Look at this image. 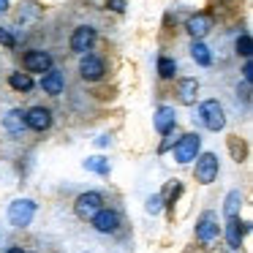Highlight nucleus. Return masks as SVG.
<instances>
[{"instance_id":"obj_23","label":"nucleus","mask_w":253,"mask_h":253,"mask_svg":"<svg viewBox=\"0 0 253 253\" xmlns=\"http://www.w3.org/2000/svg\"><path fill=\"white\" fill-rule=\"evenodd\" d=\"M251 49H253V46H251V36L242 33L240 39H237V55H242L245 60H251Z\"/></svg>"},{"instance_id":"obj_28","label":"nucleus","mask_w":253,"mask_h":253,"mask_svg":"<svg viewBox=\"0 0 253 253\" xmlns=\"http://www.w3.org/2000/svg\"><path fill=\"white\" fill-rule=\"evenodd\" d=\"M106 6L112 11H126V0H106Z\"/></svg>"},{"instance_id":"obj_3","label":"nucleus","mask_w":253,"mask_h":253,"mask_svg":"<svg viewBox=\"0 0 253 253\" xmlns=\"http://www.w3.org/2000/svg\"><path fill=\"white\" fill-rule=\"evenodd\" d=\"M199 150H202V136L199 133H185L174 144V161L177 164H191V161H196Z\"/></svg>"},{"instance_id":"obj_15","label":"nucleus","mask_w":253,"mask_h":253,"mask_svg":"<svg viewBox=\"0 0 253 253\" xmlns=\"http://www.w3.org/2000/svg\"><path fill=\"white\" fill-rule=\"evenodd\" d=\"M177 95H180V104H185V106L196 104V95H199V79H193V77L180 79V82H177Z\"/></svg>"},{"instance_id":"obj_13","label":"nucleus","mask_w":253,"mask_h":253,"mask_svg":"<svg viewBox=\"0 0 253 253\" xmlns=\"http://www.w3.org/2000/svg\"><path fill=\"white\" fill-rule=\"evenodd\" d=\"M245 231H248V223H242L240 215L237 218H226V242H229L231 251H240Z\"/></svg>"},{"instance_id":"obj_8","label":"nucleus","mask_w":253,"mask_h":253,"mask_svg":"<svg viewBox=\"0 0 253 253\" xmlns=\"http://www.w3.org/2000/svg\"><path fill=\"white\" fill-rule=\"evenodd\" d=\"M104 74H106V66L98 55H90V52L82 55V60H79V77H82L84 82H98Z\"/></svg>"},{"instance_id":"obj_14","label":"nucleus","mask_w":253,"mask_h":253,"mask_svg":"<svg viewBox=\"0 0 253 253\" xmlns=\"http://www.w3.org/2000/svg\"><path fill=\"white\" fill-rule=\"evenodd\" d=\"M41 90H44L46 95H60L63 90H66V77H63V71H57V68L46 71L44 77H41Z\"/></svg>"},{"instance_id":"obj_19","label":"nucleus","mask_w":253,"mask_h":253,"mask_svg":"<svg viewBox=\"0 0 253 253\" xmlns=\"http://www.w3.org/2000/svg\"><path fill=\"white\" fill-rule=\"evenodd\" d=\"M240 207H242V193L240 191H229L226 204H223V215H226V218H237Z\"/></svg>"},{"instance_id":"obj_24","label":"nucleus","mask_w":253,"mask_h":253,"mask_svg":"<svg viewBox=\"0 0 253 253\" xmlns=\"http://www.w3.org/2000/svg\"><path fill=\"white\" fill-rule=\"evenodd\" d=\"M19 8H25V11H19V22H28V19H36L41 14V8L36 6V3H25V6H19Z\"/></svg>"},{"instance_id":"obj_17","label":"nucleus","mask_w":253,"mask_h":253,"mask_svg":"<svg viewBox=\"0 0 253 253\" xmlns=\"http://www.w3.org/2000/svg\"><path fill=\"white\" fill-rule=\"evenodd\" d=\"M3 126H6L8 133H22L25 131V112L22 109H11L6 117H3Z\"/></svg>"},{"instance_id":"obj_12","label":"nucleus","mask_w":253,"mask_h":253,"mask_svg":"<svg viewBox=\"0 0 253 253\" xmlns=\"http://www.w3.org/2000/svg\"><path fill=\"white\" fill-rule=\"evenodd\" d=\"M52 126V112L46 106H33V109L25 112V128H33V131H46Z\"/></svg>"},{"instance_id":"obj_22","label":"nucleus","mask_w":253,"mask_h":253,"mask_svg":"<svg viewBox=\"0 0 253 253\" xmlns=\"http://www.w3.org/2000/svg\"><path fill=\"white\" fill-rule=\"evenodd\" d=\"M84 169H87V171H95V174H109V161L101 158V155H93V158L84 161Z\"/></svg>"},{"instance_id":"obj_11","label":"nucleus","mask_w":253,"mask_h":253,"mask_svg":"<svg viewBox=\"0 0 253 253\" xmlns=\"http://www.w3.org/2000/svg\"><path fill=\"white\" fill-rule=\"evenodd\" d=\"M153 126H155V131H158L161 136H166V133L174 131V128H177L174 106H158V109H155V117H153Z\"/></svg>"},{"instance_id":"obj_29","label":"nucleus","mask_w":253,"mask_h":253,"mask_svg":"<svg viewBox=\"0 0 253 253\" xmlns=\"http://www.w3.org/2000/svg\"><path fill=\"white\" fill-rule=\"evenodd\" d=\"M242 77H245V82H251V79H253V66H251V60H245V66H242Z\"/></svg>"},{"instance_id":"obj_30","label":"nucleus","mask_w":253,"mask_h":253,"mask_svg":"<svg viewBox=\"0 0 253 253\" xmlns=\"http://www.w3.org/2000/svg\"><path fill=\"white\" fill-rule=\"evenodd\" d=\"M8 11V0H0V14H6Z\"/></svg>"},{"instance_id":"obj_20","label":"nucleus","mask_w":253,"mask_h":253,"mask_svg":"<svg viewBox=\"0 0 253 253\" xmlns=\"http://www.w3.org/2000/svg\"><path fill=\"white\" fill-rule=\"evenodd\" d=\"M174 74H177V60L174 57L161 55L158 57V77L161 79H174Z\"/></svg>"},{"instance_id":"obj_4","label":"nucleus","mask_w":253,"mask_h":253,"mask_svg":"<svg viewBox=\"0 0 253 253\" xmlns=\"http://www.w3.org/2000/svg\"><path fill=\"white\" fill-rule=\"evenodd\" d=\"M218 155L215 153H202L196 158V169H193V174H196V182H202V185H210V182H215V177H218Z\"/></svg>"},{"instance_id":"obj_1","label":"nucleus","mask_w":253,"mask_h":253,"mask_svg":"<svg viewBox=\"0 0 253 253\" xmlns=\"http://www.w3.org/2000/svg\"><path fill=\"white\" fill-rule=\"evenodd\" d=\"M199 120H202V126L207 128V131H223L226 128V112L223 106L218 104L215 98H207L199 104Z\"/></svg>"},{"instance_id":"obj_18","label":"nucleus","mask_w":253,"mask_h":253,"mask_svg":"<svg viewBox=\"0 0 253 253\" xmlns=\"http://www.w3.org/2000/svg\"><path fill=\"white\" fill-rule=\"evenodd\" d=\"M191 57L199 63V66H204V68L212 66V55H210V49L202 44V41H193L191 44Z\"/></svg>"},{"instance_id":"obj_2","label":"nucleus","mask_w":253,"mask_h":253,"mask_svg":"<svg viewBox=\"0 0 253 253\" xmlns=\"http://www.w3.org/2000/svg\"><path fill=\"white\" fill-rule=\"evenodd\" d=\"M33 218H36V202L33 199H17V202L8 207V223L17 226V229L30 226Z\"/></svg>"},{"instance_id":"obj_10","label":"nucleus","mask_w":253,"mask_h":253,"mask_svg":"<svg viewBox=\"0 0 253 253\" xmlns=\"http://www.w3.org/2000/svg\"><path fill=\"white\" fill-rule=\"evenodd\" d=\"M22 66L30 74H46V71H52V55L44 49H30L22 57Z\"/></svg>"},{"instance_id":"obj_31","label":"nucleus","mask_w":253,"mask_h":253,"mask_svg":"<svg viewBox=\"0 0 253 253\" xmlns=\"http://www.w3.org/2000/svg\"><path fill=\"white\" fill-rule=\"evenodd\" d=\"M6 253H25V248H17V245H14V248H8Z\"/></svg>"},{"instance_id":"obj_21","label":"nucleus","mask_w":253,"mask_h":253,"mask_svg":"<svg viewBox=\"0 0 253 253\" xmlns=\"http://www.w3.org/2000/svg\"><path fill=\"white\" fill-rule=\"evenodd\" d=\"M8 84H11L14 90H19V93H30V90H33L30 74H11V77H8Z\"/></svg>"},{"instance_id":"obj_7","label":"nucleus","mask_w":253,"mask_h":253,"mask_svg":"<svg viewBox=\"0 0 253 253\" xmlns=\"http://www.w3.org/2000/svg\"><path fill=\"white\" fill-rule=\"evenodd\" d=\"M104 207V196L98 191H87V193H79L77 202H74V210H77L79 218H93L98 210Z\"/></svg>"},{"instance_id":"obj_27","label":"nucleus","mask_w":253,"mask_h":253,"mask_svg":"<svg viewBox=\"0 0 253 253\" xmlns=\"http://www.w3.org/2000/svg\"><path fill=\"white\" fill-rule=\"evenodd\" d=\"M229 144H231V153H234V158H237V161H242V155H245V147H242V144L237 147V144H234V136L229 139Z\"/></svg>"},{"instance_id":"obj_25","label":"nucleus","mask_w":253,"mask_h":253,"mask_svg":"<svg viewBox=\"0 0 253 253\" xmlns=\"http://www.w3.org/2000/svg\"><path fill=\"white\" fill-rule=\"evenodd\" d=\"M144 210H147L150 215H158L161 210H164V199H161V193H153V196L147 199V204H144Z\"/></svg>"},{"instance_id":"obj_6","label":"nucleus","mask_w":253,"mask_h":253,"mask_svg":"<svg viewBox=\"0 0 253 253\" xmlns=\"http://www.w3.org/2000/svg\"><path fill=\"white\" fill-rule=\"evenodd\" d=\"M95 39H98V33H95L93 25H79L77 30L71 33V52H77V55H87L90 49H93Z\"/></svg>"},{"instance_id":"obj_16","label":"nucleus","mask_w":253,"mask_h":253,"mask_svg":"<svg viewBox=\"0 0 253 253\" xmlns=\"http://www.w3.org/2000/svg\"><path fill=\"white\" fill-rule=\"evenodd\" d=\"M188 33L193 36V39H202V36H207L210 30H212V17H210V14H193L191 19H188Z\"/></svg>"},{"instance_id":"obj_5","label":"nucleus","mask_w":253,"mask_h":253,"mask_svg":"<svg viewBox=\"0 0 253 253\" xmlns=\"http://www.w3.org/2000/svg\"><path fill=\"white\" fill-rule=\"evenodd\" d=\"M218 234H220L218 215H215L212 210H204V212L199 215V220H196V240L202 242V245H210Z\"/></svg>"},{"instance_id":"obj_9","label":"nucleus","mask_w":253,"mask_h":253,"mask_svg":"<svg viewBox=\"0 0 253 253\" xmlns=\"http://www.w3.org/2000/svg\"><path fill=\"white\" fill-rule=\"evenodd\" d=\"M90 220H93L95 231H101V234H115V231L120 229V212H117V210H109V207H101Z\"/></svg>"},{"instance_id":"obj_26","label":"nucleus","mask_w":253,"mask_h":253,"mask_svg":"<svg viewBox=\"0 0 253 253\" xmlns=\"http://www.w3.org/2000/svg\"><path fill=\"white\" fill-rule=\"evenodd\" d=\"M0 46H8V49L17 46V39H14V33L8 28H0Z\"/></svg>"}]
</instances>
